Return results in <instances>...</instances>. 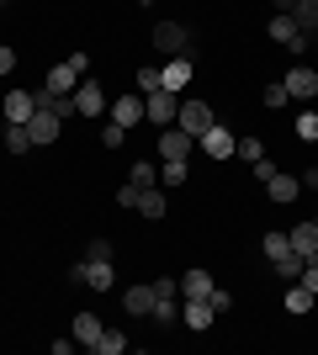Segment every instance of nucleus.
I'll list each match as a JSON object with an SVG mask.
<instances>
[{
	"instance_id": "f257e3e1",
	"label": "nucleus",
	"mask_w": 318,
	"mask_h": 355,
	"mask_svg": "<svg viewBox=\"0 0 318 355\" xmlns=\"http://www.w3.org/2000/svg\"><path fill=\"white\" fill-rule=\"evenodd\" d=\"M69 282L91 286V292H112L117 276H112V260H75V266H69Z\"/></svg>"
},
{
	"instance_id": "f03ea898",
	"label": "nucleus",
	"mask_w": 318,
	"mask_h": 355,
	"mask_svg": "<svg viewBox=\"0 0 318 355\" xmlns=\"http://www.w3.org/2000/svg\"><path fill=\"white\" fill-rule=\"evenodd\" d=\"M271 37H276V43H287V53H308V48H313V37L297 27V16H292V11L271 16Z\"/></svg>"
},
{
	"instance_id": "7ed1b4c3",
	"label": "nucleus",
	"mask_w": 318,
	"mask_h": 355,
	"mask_svg": "<svg viewBox=\"0 0 318 355\" xmlns=\"http://www.w3.org/2000/svg\"><path fill=\"white\" fill-rule=\"evenodd\" d=\"M212 122H218V117H212V106H207V101H197V96H181V112H175V128H186L191 138H202V133L212 128Z\"/></svg>"
},
{
	"instance_id": "20e7f679",
	"label": "nucleus",
	"mask_w": 318,
	"mask_h": 355,
	"mask_svg": "<svg viewBox=\"0 0 318 355\" xmlns=\"http://www.w3.org/2000/svg\"><path fill=\"white\" fill-rule=\"evenodd\" d=\"M154 48L165 53V59H181V53H191V32L181 27V21H159L154 27ZM197 59V53H191Z\"/></svg>"
},
{
	"instance_id": "39448f33",
	"label": "nucleus",
	"mask_w": 318,
	"mask_h": 355,
	"mask_svg": "<svg viewBox=\"0 0 318 355\" xmlns=\"http://www.w3.org/2000/svg\"><path fill=\"white\" fill-rule=\"evenodd\" d=\"M175 112H181V96H175V90L143 96V122H154V128H175Z\"/></svg>"
},
{
	"instance_id": "423d86ee",
	"label": "nucleus",
	"mask_w": 318,
	"mask_h": 355,
	"mask_svg": "<svg viewBox=\"0 0 318 355\" xmlns=\"http://www.w3.org/2000/svg\"><path fill=\"white\" fill-rule=\"evenodd\" d=\"M197 144H202V154H207V159H233V144H239V133H233V128H223V122H212V128L197 138Z\"/></svg>"
},
{
	"instance_id": "0eeeda50",
	"label": "nucleus",
	"mask_w": 318,
	"mask_h": 355,
	"mask_svg": "<svg viewBox=\"0 0 318 355\" xmlns=\"http://www.w3.org/2000/svg\"><path fill=\"white\" fill-rule=\"evenodd\" d=\"M281 85H287V96L292 101H318V69H308V64H297V69H287V80H281Z\"/></svg>"
},
{
	"instance_id": "6e6552de",
	"label": "nucleus",
	"mask_w": 318,
	"mask_h": 355,
	"mask_svg": "<svg viewBox=\"0 0 318 355\" xmlns=\"http://www.w3.org/2000/svg\"><path fill=\"white\" fill-rule=\"evenodd\" d=\"M112 122L117 128H138L143 122V90H122L117 101H112Z\"/></svg>"
},
{
	"instance_id": "1a4fd4ad",
	"label": "nucleus",
	"mask_w": 318,
	"mask_h": 355,
	"mask_svg": "<svg viewBox=\"0 0 318 355\" xmlns=\"http://www.w3.org/2000/svg\"><path fill=\"white\" fill-rule=\"evenodd\" d=\"M191 148H197V138L186 128H159V159H191Z\"/></svg>"
},
{
	"instance_id": "9d476101",
	"label": "nucleus",
	"mask_w": 318,
	"mask_h": 355,
	"mask_svg": "<svg viewBox=\"0 0 318 355\" xmlns=\"http://www.w3.org/2000/svg\"><path fill=\"white\" fill-rule=\"evenodd\" d=\"M75 106H80V117H101V112H106V90H101V80H91V74H85V80L75 85Z\"/></svg>"
},
{
	"instance_id": "9b49d317",
	"label": "nucleus",
	"mask_w": 318,
	"mask_h": 355,
	"mask_svg": "<svg viewBox=\"0 0 318 355\" xmlns=\"http://www.w3.org/2000/svg\"><path fill=\"white\" fill-rule=\"evenodd\" d=\"M212 318H218V313H212V302H207V297H181V324H186V329L207 334V329H212Z\"/></svg>"
},
{
	"instance_id": "f8f14e48",
	"label": "nucleus",
	"mask_w": 318,
	"mask_h": 355,
	"mask_svg": "<svg viewBox=\"0 0 318 355\" xmlns=\"http://www.w3.org/2000/svg\"><path fill=\"white\" fill-rule=\"evenodd\" d=\"M191 74H197V59H191V53H181V59H170L165 69H159V80H165V90H175V96H181V90L191 85Z\"/></svg>"
},
{
	"instance_id": "ddd939ff",
	"label": "nucleus",
	"mask_w": 318,
	"mask_h": 355,
	"mask_svg": "<svg viewBox=\"0 0 318 355\" xmlns=\"http://www.w3.org/2000/svg\"><path fill=\"white\" fill-rule=\"evenodd\" d=\"M27 133H32V144H59L64 122H59V117H53V112L43 106V112H32V117H27Z\"/></svg>"
},
{
	"instance_id": "4468645a",
	"label": "nucleus",
	"mask_w": 318,
	"mask_h": 355,
	"mask_svg": "<svg viewBox=\"0 0 318 355\" xmlns=\"http://www.w3.org/2000/svg\"><path fill=\"white\" fill-rule=\"evenodd\" d=\"M297 191H303V180L287 175V170H276V175L265 180V196H271V202H281V207H292V202H297Z\"/></svg>"
},
{
	"instance_id": "2eb2a0df",
	"label": "nucleus",
	"mask_w": 318,
	"mask_h": 355,
	"mask_svg": "<svg viewBox=\"0 0 318 355\" xmlns=\"http://www.w3.org/2000/svg\"><path fill=\"white\" fill-rule=\"evenodd\" d=\"M80 80H85V74H80V69H75V64L64 59V64H59V69H53V74H48V80H43V85H48V90H53V96H75V85H80Z\"/></svg>"
},
{
	"instance_id": "dca6fc26",
	"label": "nucleus",
	"mask_w": 318,
	"mask_h": 355,
	"mask_svg": "<svg viewBox=\"0 0 318 355\" xmlns=\"http://www.w3.org/2000/svg\"><path fill=\"white\" fill-rule=\"evenodd\" d=\"M0 117H6V122H27V117H32V90H6Z\"/></svg>"
},
{
	"instance_id": "f3484780",
	"label": "nucleus",
	"mask_w": 318,
	"mask_h": 355,
	"mask_svg": "<svg viewBox=\"0 0 318 355\" xmlns=\"http://www.w3.org/2000/svg\"><path fill=\"white\" fill-rule=\"evenodd\" d=\"M122 308L138 313V318H149V313H154V286H149V282L127 286V292H122Z\"/></svg>"
},
{
	"instance_id": "a211bd4d",
	"label": "nucleus",
	"mask_w": 318,
	"mask_h": 355,
	"mask_svg": "<svg viewBox=\"0 0 318 355\" xmlns=\"http://www.w3.org/2000/svg\"><path fill=\"white\" fill-rule=\"evenodd\" d=\"M287 234H292V250L297 254H308V260L318 254V223H297V228H287Z\"/></svg>"
},
{
	"instance_id": "6ab92c4d",
	"label": "nucleus",
	"mask_w": 318,
	"mask_h": 355,
	"mask_svg": "<svg viewBox=\"0 0 318 355\" xmlns=\"http://www.w3.org/2000/svg\"><path fill=\"white\" fill-rule=\"evenodd\" d=\"M212 292V276L202 266H191V270H181V297H207Z\"/></svg>"
},
{
	"instance_id": "aec40b11",
	"label": "nucleus",
	"mask_w": 318,
	"mask_h": 355,
	"mask_svg": "<svg viewBox=\"0 0 318 355\" xmlns=\"http://www.w3.org/2000/svg\"><path fill=\"white\" fill-rule=\"evenodd\" d=\"M186 180H191V159H165L159 164V186L175 191V186H186Z\"/></svg>"
},
{
	"instance_id": "412c9836",
	"label": "nucleus",
	"mask_w": 318,
	"mask_h": 355,
	"mask_svg": "<svg viewBox=\"0 0 318 355\" xmlns=\"http://www.w3.org/2000/svg\"><path fill=\"white\" fill-rule=\"evenodd\" d=\"M101 318H96V313H75V345H96L101 340Z\"/></svg>"
},
{
	"instance_id": "4be33fe9",
	"label": "nucleus",
	"mask_w": 318,
	"mask_h": 355,
	"mask_svg": "<svg viewBox=\"0 0 318 355\" xmlns=\"http://www.w3.org/2000/svg\"><path fill=\"white\" fill-rule=\"evenodd\" d=\"M138 212L143 218H165V186H143L138 191Z\"/></svg>"
},
{
	"instance_id": "5701e85b",
	"label": "nucleus",
	"mask_w": 318,
	"mask_h": 355,
	"mask_svg": "<svg viewBox=\"0 0 318 355\" xmlns=\"http://www.w3.org/2000/svg\"><path fill=\"white\" fill-rule=\"evenodd\" d=\"M313 302H318V297L308 292L303 282H287V313H297V318H303V313H313Z\"/></svg>"
},
{
	"instance_id": "b1692460",
	"label": "nucleus",
	"mask_w": 318,
	"mask_h": 355,
	"mask_svg": "<svg viewBox=\"0 0 318 355\" xmlns=\"http://www.w3.org/2000/svg\"><path fill=\"white\" fill-rule=\"evenodd\" d=\"M303 266H308V254H297V250H287L281 260H271V270L281 276V282H297V276H303Z\"/></svg>"
},
{
	"instance_id": "393cba45",
	"label": "nucleus",
	"mask_w": 318,
	"mask_h": 355,
	"mask_svg": "<svg viewBox=\"0 0 318 355\" xmlns=\"http://www.w3.org/2000/svg\"><path fill=\"white\" fill-rule=\"evenodd\" d=\"M0 144H6V154H27V148H32L27 122H6V138H0Z\"/></svg>"
},
{
	"instance_id": "a878e982",
	"label": "nucleus",
	"mask_w": 318,
	"mask_h": 355,
	"mask_svg": "<svg viewBox=\"0 0 318 355\" xmlns=\"http://www.w3.org/2000/svg\"><path fill=\"white\" fill-rule=\"evenodd\" d=\"M154 324L165 329V324H181V302H175V297H154V313H149Z\"/></svg>"
},
{
	"instance_id": "bb28decb",
	"label": "nucleus",
	"mask_w": 318,
	"mask_h": 355,
	"mask_svg": "<svg viewBox=\"0 0 318 355\" xmlns=\"http://www.w3.org/2000/svg\"><path fill=\"white\" fill-rule=\"evenodd\" d=\"M292 16H297V27H303L308 37L318 32V0H297V6H292Z\"/></svg>"
},
{
	"instance_id": "cd10ccee",
	"label": "nucleus",
	"mask_w": 318,
	"mask_h": 355,
	"mask_svg": "<svg viewBox=\"0 0 318 355\" xmlns=\"http://www.w3.org/2000/svg\"><path fill=\"white\" fill-rule=\"evenodd\" d=\"M91 350H96V355H122V350H127V334H117V329H101V340H96Z\"/></svg>"
},
{
	"instance_id": "c85d7f7f",
	"label": "nucleus",
	"mask_w": 318,
	"mask_h": 355,
	"mask_svg": "<svg viewBox=\"0 0 318 355\" xmlns=\"http://www.w3.org/2000/svg\"><path fill=\"white\" fill-rule=\"evenodd\" d=\"M260 250L271 254V260H281V254H287V250H292V234H281V228H271V234L260 239Z\"/></svg>"
},
{
	"instance_id": "c756f323",
	"label": "nucleus",
	"mask_w": 318,
	"mask_h": 355,
	"mask_svg": "<svg viewBox=\"0 0 318 355\" xmlns=\"http://www.w3.org/2000/svg\"><path fill=\"white\" fill-rule=\"evenodd\" d=\"M133 90H143V96H154V90H165V80H159V69H154V64H143V69L133 74Z\"/></svg>"
},
{
	"instance_id": "7c9ffc66",
	"label": "nucleus",
	"mask_w": 318,
	"mask_h": 355,
	"mask_svg": "<svg viewBox=\"0 0 318 355\" xmlns=\"http://www.w3.org/2000/svg\"><path fill=\"white\" fill-rule=\"evenodd\" d=\"M48 112H53V117H59V122H75V117H80L75 96H48Z\"/></svg>"
},
{
	"instance_id": "2f4dec72",
	"label": "nucleus",
	"mask_w": 318,
	"mask_h": 355,
	"mask_svg": "<svg viewBox=\"0 0 318 355\" xmlns=\"http://www.w3.org/2000/svg\"><path fill=\"white\" fill-rule=\"evenodd\" d=\"M127 180H133V186H159V170H154V159H138L133 170H127Z\"/></svg>"
},
{
	"instance_id": "473e14b6",
	"label": "nucleus",
	"mask_w": 318,
	"mask_h": 355,
	"mask_svg": "<svg viewBox=\"0 0 318 355\" xmlns=\"http://www.w3.org/2000/svg\"><path fill=\"white\" fill-rule=\"evenodd\" d=\"M233 154H239V159H244V164H255V159H260V154H265V144H260V138H255V133H244V138H239V144H233Z\"/></svg>"
},
{
	"instance_id": "72a5a7b5",
	"label": "nucleus",
	"mask_w": 318,
	"mask_h": 355,
	"mask_svg": "<svg viewBox=\"0 0 318 355\" xmlns=\"http://www.w3.org/2000/svg\"><path fill=\"white\" fill-rule=\"evenodd\" d=\"M292 128H297V138H303V144H318V112H303Z\"/></svg>"
},
{
	"instance_id": "f704fd0d",
	"label": "nucleus",
	"mask_w": 318,
	"mask_h": 355,
	"mask_svg": "<svg viewBox=\"0 0 318 355\" xmlns=\"http://www.w3.org/2000/svg\"><path fill=\"white\" fill-rule=\"evenodd\" d=\"M260 101L271 106V112H281V106H287L292 96H287V85H281V80H276V85H265V96H260Z\"/></svg>"
},
{
	"instance_id": "c9c22d12",
	"label": "nucleus",
	"mask_w": 318,
	"mask_h": 355,
	"mask_svg": "<svg viewBox=\"0 0 318 355\" xmlns=\"http://www.w3.org/2000/svg\"><path fill=\"white\" fill-rule=\"evenodd\" d=\"M85 260H117L112 239H91V244H85Z\"/></svg>"
},
{
	"instance_id": "e433bc0d",
	"label": "nucleus",
	"mask_w": 318,
	"mask_h": 355,
	"mask_svg": "<svg viewBox=\"0 0 318 355\" xmlns=\"http://www.w3.org/2000/svg\"><path fill=\"white\" fill-rule=\"evenodd\" d=\"M276 170H281V164H276V159H265V154H260V159H255V164H249V175H255V180H260V186H265V180H271V175H276Z\"/></svg>"
},
{
	"instance_id": "4c0bfd02",
	"label": "nucleus",
	"mask_w": 318,
	"mask_h": 355,
	"mask_svg": "<svg viewBox=\"0 0 318 355\" xmlns=\"http://www.w3.org/2000/svg\"><path fill=\"white\" fill-rule=\"evenodd\" d=\"M138 191H143V186H133V180H122V186H117V207H133V212H138Z\"/></svg>"
},
{
	"instance_id": "58836bf2",
	"label": "nucleus",
	"mask_w": 318,
	"mask_h": 355,
	"mask_svg": "<svg viewBox=\"0 0 318 355\" xmlns=\"http://www.w3.org/2000/svg\"><path fill=\"white\" fill-rule=\"evenodd\" d=\"M207 302H212V313L223 318V313L233 308V292H223V286H212V292H207Z\"/></svg>"
},
{
	"instance_id": "ea45409f",
	"label": "nucleus",
	"mask_w": 318,
	"mask_h": 355,
	"mask_svg": "<svg viewBox=\"0 0 318 355\" xmlns=\"http://www.w3.org/2000/svg\"><path fill=\"white\" fill-rule=\"evenodd\" d=\"M154 297H181V276H159V282H154Z\"/></svg>"
},
{
	"instance_id": "a19ab883",
	"label": "nucleus",
	"mask_w": 318,
	"mask_h": 355,
	"mask_svg": "<svg viewBox=\"0 0 318 355\" xmlns=\"http://www.w3.org/2000/svg\"><path fill=\"white\" fill-rule=\"evenodd\" d=\"M122 138H127V128H117V122H106V128H101V144L106 148H122Z\"/></svg>"
},
{
	"instance_id": "79ce46f5",
	"label": "nucleus",
	"mask_w": 318,
	"mask_h": 355,
	"mask_svg": "<svg viewBox=\"0 0 318 355\" xmlns=\"http://www.w3.org/2000/svg\"><path fill=\"white\" fill-rule=\"evenodd\" d=\"M297 282H303V286H308V292H313V297H318V260H308V266H303V276H297Z\"/></svg>"
},
{
	"instance_id": "37998d69",
	"label": "nucleus",
	"mask_w": 318,
	"mask_h": 355,
	"mask_svg": "<svg viewBox=\"0 0 318 355\" xmlns=\"http://www.w3.org/2000/svg\"><path fill=\"white\" fill-rule=\"evenodd\" d=\"M297 180H303V191H318V164H308V170H303Z\"/></svg>"
},
{
	"instance_id": "c03bdc74",
	"label": "nucleus",
	"mask_w": 318,
	"mask_h": 355,
	"mask_svg": "<svg viewBox=\"0 0 318 355\" xmlns=\"http://www.w3.org/2000/svg\"><path fill=\"white\" fill-rule=\"evenodd\" d=\"M11 69H16V53H11L6 43H0V74H11Z\"/></svg>"
},
{
	"instance_id": "a18cd8bd",
	"label": "nucleus",
	"mask_w": 318,
	"mask_h": 355,
	"mask_svg": "<svg viewBox=\"0 0 318 355\" xmlns=\"http://www.w3.org/2000/svg\"><path fill=\"white\" fill-rule=\"evenodd\" d=\"M271 6H276V11H292V6H297V0H271Z\"/></svg>"
},
{
	"instance_id": "49530a36",
	"label": "nucleus",
	"mask_w": 318,
	"mask_h": 355,
	"mask_svg": "<svg viewBox=\"0 0 318 355\" xmlns=\"http://www.w3.org/2000/svg\"><path fill=\"white\" fill-rule=\"evenodd\" d=\"M0 6H11V0H0Z\"/></svg>"
},
{
	"instance_id": "de8ad7c7",
	"label": "nucleus",
	"mask_w": 318,
	"mask_h": 355,
	"mask_svg": "<svg viewBox=\"0 0 318 355\" xmlns=\"http://www.w3.org/2000/svg\"><path fill=\"white\" fill-rule=\"evenodd\" d=\"M313 260H318V254H313Z\"/></svg>"
},
{
	"instance_id": "09e8293b",
	"label": "nucleus",
	"mask_w": 318,
	"mask_h": 355,
	"mask_svg": "<svg viewBox=\"0 0 318 355\" xmlns=\"http://www.w3.org/2000/svg\"><path fill=\"white\" fill-rule=\"evenodd\" d=\"M313 223H318V218H313Z\"/></svg>"
}]
</instances>
